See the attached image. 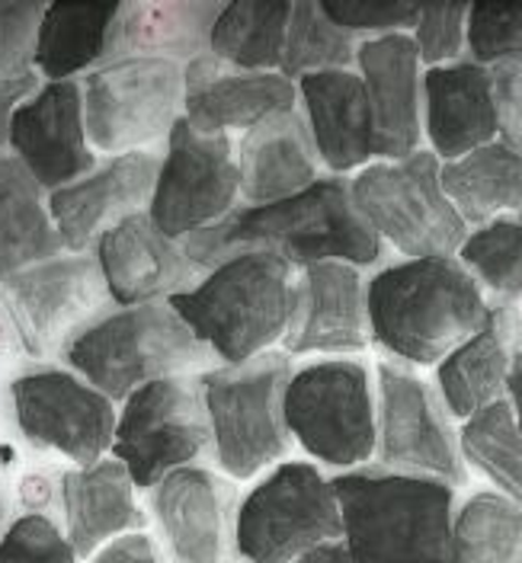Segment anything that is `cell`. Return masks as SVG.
<instances>
[{"label":"cell","instance_id":"6da1fadb","mask_svg":"<svg viewBox=\"0 0 522 563\" xmlns=\"http://www.w3.org/2000/svg\"><path fill=\"white\" fill-rule=\"evenodd\" d=\"M183 253L211 269L238 253H273L292 269L314 263L376 266L382 260V238L352 206L344 176H317L308 189L270 206H241L218 224L180 241Z\"/></svg>","mask_w":522,"mask_h":563},{"label":"cell","instance_id":"7a4b0ae2","mask_svg":"<svg viewBox=\"0 0 522 563\" xmlns=\"http://www.w3.org/2000/svg\"><path fill=\"white\" fill-rule=\"evenodd\" d=\"M369 340L404 365H439L485 330L488 295L455 256L404 260L366 282Z\"/></svg>","mask_w":522,"mask_h":563},{"label":"cell","instance_id":"3957f363","mask_svg":"<svg viewBox=\"0 0 522 563\" xmlns=\"http://www.w3.org/2000/svg\"><path fill=\"white\" fill-rule=\"evenodd\" d=\"M330 490L352 563H449L455 490L446 481L356 467Z\"/></svg>","mask_w":522,"mask_h":563},{"label":"cell","instance_id":"277c9868","mask_svg":"<svg viewBox=\"0 0 522 563\" xmlns=\"http://www.w3.org/2000/svg\"><path fill=\"white\" fill-rule=\"evenodd\" d=\"M295 269L273 253H238L167 305L225 365L270 352L285 336Z\"/></svg>","mask_w":522,"mask_h":563},{"label":"cell","instance_id":"5b68a950","mask_svg":"<svg viewBox=\"0 0 522 563\" xmlns=\"http://www.w3.org/2000/svg\"><path fill=\"white\" fill-rule=\"evenodd\" d=\"M62 355L109 400H126L141 385L186 375L211 362V352L174 308L161 301L106 311L80 330Z\"/></svg>","mask_w":522,"mask_h":563},{"label":"cell","instance_id":"8992f818","mask_svg":"<svg viewBox=\"0 0 522 563\" xmlns=\"http://www.w3.org/2000/svg\"><path fill=\"white\" fill-rule=\"evenodd\" d=\"M292 378V355L263 352L241 365H218L199 375L209 413L215 461L235 481H247L289 452L292 435L282 400Z\"/></svg>","mask_w":522,"mask_h":563},{"label":"cell","instance_id":"52a82bcc","mask_svg":"<svg viewBox=\"0 0 522 563\" xmlns=\"http://www.w3.org/2000/svg\"><path fill=\"white\" fill-rule=\"evenodd\" d=\"M349 196L366 224L411 260L455 256L468 238V224L443 192L433 151L366 167L349 183Z\"/></svg>","mask_w":522,"mask_h":563},{"label":"cell","instance_id":"ba28073f","mask_svg":"<svg viewBox=\"0 0 522 563\" xmlns=\"http://www.w3.org/2000/svg\"><path fill=\"white\" fill-rule=\"evenodd\" d=\"M282 413L289 435L320 464L356 471L376 455V397L359 358H324L292 372Z\"/></svg>","mask_w":522,"mask_h":563},{"label":"cell","instance_id":"9c48e42d","mask_svg":"<svg viewBox=\"0 0 522 563\" xmlns=\"http://www.w3.org/2000/svg\"><path fill=\"white\" fill-rule=\"evenodd\" d=\"M330 481L308 461H285L241 499L235 544L247 563H295L324 541H340Z\"/></svg>","mask_w":522,"mask_h":563},{"label":"cell","instance_id":"30bf717a","mask_svg":"<svg viewBox=\"0 0 522 563\" xmlns=\"http://www.w3.org/2000/svg\"><path fill=\"white\" fill-rule=\"evenodd\" d=\"M211 442L199 378L174 375L141 385L126 397L116 420L112 455L135 487H157L167 474L189 467Z\"/></svg>","mask_w":522,"mask_h":563},{"label":"cell","instance_id":"8fae6325","mask_svg":"<svg viewBox=\"0 0 522 563\" xmlns=\"http://www.w3.org/2000/svg\"><path fill=\"white\" fill-rule=\"evenodd\" d=\"M87 141L106 154H132L167 139L183 112V65L167 58H122L84 80Z\"/></svg>","mask_w":522,"mask_h":563},{"label":"cell","instance_id":"7c38bea8","mask_svg":"<svg viewBox=\"0 0 522 563\" xmlns=\"http://www.w3.org/2000/svg\"><path fill=\"white\" fill-rule=\"evenodd\" d=\"M0 301L23 350L45 362L62 355L80 330L104 317L112 298L97 256L70 253L10 276L0 285Z\"/></svg>","mask_w":522,"mask_h":563},{"label":"cell","instance_id":"4fadbf2b","mask_svg":"<svg viewBox=\"0 0 522 563\" xmlns=\"http://www.w3.org/2000/svg\"><path fill=\"white\" fill-rule=\"evenodd\" d=\"M376 455L384 471L423 474L461 487L468 481L443 397L404 362L379 365Z\"/></svg>","mask_w":522,"mask_h":563},{"label":"cell","instance_id":"5bb4252c","mask_svg":"<svg viewBox=\"0 0 522 563\" xmlns=\"http://www.w3.org/2000/svg\"><path fill=\"white\" fill-rule=\"evenodd\" d=\"M241 170L235 141L228 135H199L180 115L167 135L148 218L171 238L186 241L238 209Z\"/></svg>","mask_w":522,"mask_h":563},{"label":"cell","instance_id":"9a60e30c","mask_svg":"<svg viewBox=\"0 0 522 563\" xmlns=\"http://www.w3.org/2000/svg\"><path fill=\"white\" fill-rule=\"evenodd\" d=\"M20 432L35 449H52L80 467L104 461L116 435L112 400L62 368H39L10 385Z\"/></svg>","mask_w":522,"mask_h":563},{"label":"cell","instance_id":"2e32d148","mask_svg":"<svg viewBox=\"0 0 522 563\" xmlns=\"http://www.w3.org/2000/svg\"><path fill=\"white\" fill-rule=\"evenodd\" d=\"M10 147L42 189H65L97 170L77 80L39 87L10 115Z\"/></svg>","mask_w":522,"mask_h":563},{"label":"cell","instance_id":"e0dca14e","mask_svg":"<svg viewBox=\"0 0 522 563\" xmlns=\"http://www.w3.org/2000/svg\"><path fill=\"white\" fill-rule=\"evenodd\" d=\"M161 161L148 151L112 157L106 167L80 176L48 196V214L58 241L70 253H84L119 221L141 214L151 206Z\"/></svg>","mask_w":522,"mask_h":563},{"label":"cell","instance_id":"ac0fdd59","mask_svg":"<svg viewBox=\"0 0 522 563\" xmlns=\"http://www.w3.org/2000/svg\"><path fill=\"white\" fill-rule=\"evenodd\" d=\"M295 84L279 70H241L211 52L183 65V119L199 135L250 132L263 119L295 109Z\"/></svg>","mask_w":522,"mask_h":563},{"label":"cell","instance_id":"d6986e66","mask_svg":"<svg viewBox=\"0 0 522 563\" xmlns=\"http://www.w3.org/2000/svg\"><path fill=\"white\" fill-rule=\"evenodd\" d=\"M285 355L359 352L369 346L366 282L349 263H314L292 282Z\"/></svg>","mask_w":522,"mask_h":563},{"label":"cell","instance_id":"ffe728a7","mask_svg":"<svg viewBox=\"0 0 522 563\" xmlns=\"http://www.w3.org/2000/svg\"><path fill=\"white\" fill-rule=\"evenodd\" d=\"M97 263L109 298L119 308L154 305L157 298L180 295L186 291V285H196L203 273L183 253V246L148 218V211L132 214L106 231L97 241Z\"/></svg>","mask_w":522,"mask_h":563},{"label":"cell","instance_id":"44dd1931","mask_svg":"<svg viewBox=\"0 0 522 563\" xmlns=\"http://www.w3.org/2000/svg\"><path fill=\"white\" fill-rule=\"evenodd\" d=\"M366 97L376 122V157L404 161L417 154L423 135L420 97V55L407 33L366 38L356 48Z\"/></svg>","mask_w":522,"mask_h":563},{"label":"cell","instance_id":"7402d4cb","mask_svg":"<svg viewBox=\"0 0 522 563\" xmlns=\"http://www.w3.org/2000/svg\"><path fill=\"white\" fill-rule=\"evenodd\" d=\"M423 125L436 157L458 161L500 135L493 74L478 62H453L420 77Z\"/></svg>","mask_w":522,"mask_h":563},{"label":"cell","instance_id":"603a6c76","mask_svg":"<svg viewBox=\"0 0 522 563\" xmlns=\"http://www.w3.org/2000/svg\"><path fill=\"white\" fill-rule=\"evenodd\" d=\"M235 487L209 467H180L154 487V512L176 563H225Z\"/></svg>","mask_w":522,"mask_h":563},{"label":"cell","instance_id":"cb8c5ba5","mask_svg":"<svg viewBox=\"0 0 522 563\" xmlns=\"http://www.w3.org/2000/svg\"><path fill=\"white\" fill-rule=\"evenodd\" d=\"M305 122L317 161L334 174H349L376 157V122L366 84L352 70H320L298 77Z\"/></svg>","mask_w":522,"mask_h":563},{"label":"cell","instance_id":"d4e9b609","mask_svg":"<svg viewBox=\"0 0 522 563\" xmlns=\"http://www.w3.org/2000/svg\"><path fill=\"white\" fill-rule=\"evenodd\" d=\"M317 167L320 161L305 115L298 109L276 112L253 125L241 141V196L247 206L282 202L308 189L317 179Z\"/></svg>","mask_w":522,"mask_h":563},{"label":"cell","instance_id":"484cf974","mask_svg":"<svg viewBox=\"0 0 522 563\" xmlns=\"http://www.w3.org/2000/svg\"><path fill=\"white\" fill-rule=\"evenodd\" d=\"M62 506L77 558H94L112 538L132 534L144 526V516L135 506V484L116 457L65 471Z\"/></svg>","mask_w":522,"mask_h":563},{"label":"cell","instance_id":"4316f807","mask_svg":"<svg viewBox=\"0 0 522 563\" xmlns=\"http://www.w3.org/2000/svg\"><path fill=\"white\" fill-rule=\"evenodd\" d=\"M513 352V311L503 305H490L485 330H478L471 340H465L436 365V385L449 417L468 420L493 400H500V394L507 390Z\"/></svg>","mask_w":522,"mask_h":563},{"label":"cell","instance_id":"83f0119b","mask_svg":"<svg viewBox=\"0 0 522 563\" xmlns=\"http://www.w3.org/2000/svg\"><path fill=\"white\" fill-rule=\"evenodd\" d=\"M218 13V3H122L106 65L122 58H167L176 65L186 58L189 65L209 52Z\"/></svg>","mask_w":522,"mask_h":563},{"label":"cell","instance_id":"f1b7e54d","mask_svg":"<svg viewBox=\"0 0 522 563\" xmlns=\"http://www.w3.org/2000/svg\"><path fill=\"white\" fill-rule=\"evenodd\" d=\"M122 3H48L35 33L33 68L55 80L106 65Z\"/></svg>","mask_w":522,"mask_h":563},{"label":"cell","instance_id":"f546056e","mask_svg":"<svg viewBox=\"0 0 522 563\" xmlns=\"http://www.w3.org/2000/svg\"><path fill=\"white\" fill-rule=\"evenodd\" d=\"M439 183L465 224L481 228L507 218V211H522V154L507 141L439 164Z\"/></svg>","mask_w":522,"mask_h":563},{"label":"cell","instance_id":"4dcf8cb0","mask_svg":"<svg viewBox=\"0 0 522 563\" xmlns=\"http://www.w3.org/2000/svg\"><path fill=\"white\" fill-rule=\"evenodd\" d=\"M62 241L52 224L42 186L17 157L0 154V285L58 256Z\"/></svg>","mask_w":522,"mask_h":563},{"label":"cell","instance_id":"1f68e13d","mask_svg":"<svg viewBox=\"0 0 522 563\" xmlns=\"http://www.w3.org/2000/svg\"><path fill=\"white\" fill-rule=\"evenodd\" d=\"M289 16L292 3H228L211 23L209 52L231 68H279Z\"/></svg>","mask_w":522,"mask_h":563},{"label":"cell","instance_id":"d6a6232c","mask_svg":"<svg viewBox=\"0 0 522 563\" xmlns=\"http://www.w3.org/2000/svg\"><path fill=\"white\" fill-rule=\"evenodd\" d=\"M449 563H522V506L503 493H475L453 516Z\"/></svg>","mask_w":522,"mask_h":563},{"label":"cell","instance_id":"836d02e7","mask_svg":"<svg viewBox=\"0 0 522 563\" xmlns=\"http://www.w3.org/2000/svg\"><path fill=\"white\" fill-rule=\"evenodd\" d=\"M458 449L497 490L522 506V432L503 397L465 420Z\"/></svg>","mask_w":522,"mask_h":563},{"label":"cell","instance_id":"e575fe53","mask_svg":"<svg viewBox=\"0 0 522 563\" xmlns=\"http://www.w3.org/2000/svg\"><path fill=\"white\" fill-rule=\"evenodd\" d=\"M461 269L490 295V305H516L522 298V224L513 218H497L468 231L458 246Z\"/></svg>","mask_w":522,"mask_h":563},{"label":"cell","instance_id":"d590c367","mask_svg":"<svg viewBox=\"0 0 522 563\" xmlns=\"http://www.w3.org/2000/svg\"><path fill=\"white\" fill-rule=\"evenodd\" d=\"M356 62V42L337 23L327 20L320 3H292L285 45H282V77H305L320 70H347Z\"/></svg>","mask_w":522,"mask_h":563},{"label":"cell","instance_id":"8d00e7d4","mask_svg":"<svg viewBox=\"0 0 522 563\" xmlns=\"http://www.w3.org/2000/svg\"><path fill=\"white\" fill-rule=\"evenodd\" d=\"M465 45L485 68L522 58V3H471Z\"/></svg>","mask_w":522,"mask_h":563},{"label":"cell","instance_id":"74e56055","mask_svg":"<svg viewBox=\"0 0 522 563\" xmlns=\"http://www.w3.org/2000/svg\"><path fill=\"white\" fill-rule=\"evenodd\" d=\"M0 563H77V554L48 516L30 512L0 534Z\"/></svg>","mask_w":522,"mask_h":563},{"label":"cell","instance_id":"f35d334b","mask_svg":"<svg viewBox=\"0 0 522 563\" xmlns=\"http://www.w3.org/2000/svg\"><path fill=\"white\" fill-rule=\"evenodd\" d=\"M465 23H468V3H426L420 7L417 33L411 35L417 45L423 65L439 68L458 62L465 48Z\"/></svg>","mask_w":522,"mask_h":563},{"label":"cell","instance_id":"ab89813d","mask_svg":"<svg viewBox=\"0 0 522 563\" xmlns=\"http://www.w3.org/2000/svg\"><path fill=\"white\" fill-rule=\"evenodd\" d=\"M330 23H337L344 33H376L391 35L417 26L420 3H372V0H330L320 3Z\"/></svg>","mask_w":522,"mask_h":563},{"label":"cell","instance_id":"60d3db41","mask_svg":"<svg viewBox=\"0 0 522 563\" xmlns=\"http://www.w3.org/2000/svg\"><path fill=\"white\" fill-rule=\"evenodd\" d=\"M493 93H497V115L500 135L513 151L522 154V58L493 65Z\"/></svg>","mask_w":522,"mask_h":563},{"label":"cell","instance_id":"b9f144b4","mask_svg":"<svg viewBox=\"0 0 522 563\" xmlns=\"http://www.w3.org/2000/svg\"><path fill=\"white\" fill-rule=\"evenodd\" d=\"M90 563H164V558L157 554L154 541L141 531L132 534H122V538H112L109 544H104Z\"/></svg>","mask_w":522,"mask_h":563},{"label":"cell","instance_id":"7bdbcfd3","mask_svg":"<svg viewBox=\"0 0 522 563\" xmlns=\"http://www.w3.org/2000/svg\"><path fill=\"white\" fill-rule=\"evenodd\" d=\"M23 100H26V97H23L13 84H7V80L0 77V147L10 139V115H13V109L23 103Z\"/></svg>","mask_w":522,"mask_h":563},{"label":"cell","instance_id":"ee69618b","mask_svg":"<svg viewBox=\"0 0 522 563\" xmlns=\"http://www.w3.org/2000/svg\"><path fill=\"white\" fill-rule=\"evenodd\" d=\"M507 394H510V410H513V420L520 426L522 432V350L513 352V362H510V375H507Z\"/></svg>","mask_w":522,"mask_h":563},{"label":"cell","instance_id":"f6af8a7d","mask_svg":"<svg viewBox=\"0 0 522 563\" xmlns=\"http://www.w3.org/2000/svg\"><path fill=\"white\" fill-rule=\"evenodd\" d=\"M295 563H352V558H349L347 544H344V538H340V541H324V544H317V548H312L308 554H302Z\"/></svg>","mask_w":522,"mask_h":563},{"label":"cell","instance_id":"bcb514c9","mask_svg":"<svg viewBox=\"0 0 522 563\" xmlns=\"http://www.w3.org/2000/svg\"><path fill=\"white\" fill-rule=\"evenodd\" d=\"M513 311V333H516V350H522V298L516 305H510Z\"/></svg>","mask_w":522,"mask_h":563},{"label":"cell","instance_id":"7dc6e473","mask_svg":"<svg viewBox=\"0 0 522 563\" xmlns=\"http://www.w3.org/2000/svg\"><path fill=\"white\" fill-rule=\"evenodd\" d=\"M3 519H7V509H3V499H0V534L7 531V528H3Z\"/></svg>","mask_w":522,"mask_h":563},{"label":"cell","instance_id":"c3c4849f","mask_svg":"<svg viewBox=\"0 0 522 563\" xmlns=\"http://www.w3.org/2000/svg\"><path fill=\"white\" fill-rule=\"evenodd\" d=\"M520 214H522V211H520ZM520 224H522V218H520Z\"/></svg>","mask_w":522,"mask_h":563}]
</instances>
